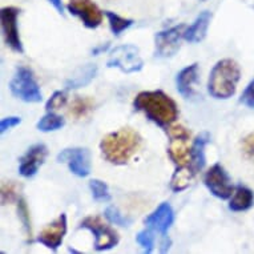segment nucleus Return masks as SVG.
<instances>
[{"mask_svg":"<svg viewBox=\"0 0 254 254\" xmlns=\"http://www.w3.org/2000/svg\"><path fill=\"white\" fill-rule=\"evenodd\" d=\"M15 197H16V185L12 183L3 184V187H1V202H3V205L15 200Z\"/></svg>","mask_w":254,"mask_h":254,"instance_id":"obj_29","label":"nucleus"},{"mask_svg":"<svg viewBox=\"0 0 254 254\" xmlns=\"http://www.w3.org/2000/svg\"><path fill=\"white\" fill-rule=\"evenodd\" d=\"M105 218L111 222V224H115V225L119 226H129L130 225V220H128L127 217L123 214V213L113 205H109L108 208L105 209L104 212Z\"/></svg>","mask_w":254,"mask_h":254,"instance_id":"obj_26","label":"nucleus"},{"mask_svg":"<svg viewBox=\"0 0 254 254\" xmlns=\"http://www.w3.org/2000/svg\"><path fill=\"white\" fill-rule=\"evenodd\" d=\"M107 67L119 68L124 73H134V72L141 71L144 67V60L140 56L137 47L125 44V46H119L112 50L107 62Z\"/></svg>","mask_w":254,"mask_h":254,"instance_id":"obj_6","label":"nucleus"},{"mask_svg":"<svg viewBox=\"0 0 254 254\" xmlns=\"http://www.w3.org/2000/svg\"><path fill=\"white\" fill-rule=\"evenodd\" d=\"M253 192L246 187L238 185L229 202V209L233 212H245L253 205Z\"/></svg>","mask_w":254,"mask_h":254,"instance_id":"obj_20","label":"nucleus"},{"mask_svg":"<svg viewBox=\"0 0 254 254\" xmlns=\"http://www.w3.org/2000/svg\"><path fill=\"white\" fill-rule=\"evenodd\" d=\"M198 79V64L194 63L192 65H188L177 73L176 85L177 91L181 96L190 97L193 95V85Z\"/></svg>","mask_w":254,"mask_h":254,"instance_id":"obj_16","label":"nucleus"},{"mask_svg":"<svg viewBox=\"0 0 254 254\" xmlns=\"http://www.w3.org/2000/svg\"><path fill=\"white\" fill-rule=\"evenodd\" d=\"M67 103V93L63 91L55 92L54 95L50 97V100L47 101L46 108L47 111H52V109H60L64 107Z\"/></svg>","mask_w":254,"mask_h":254,"instance_id":"obj_28","label":"nucleus"},{"mask_svg":"<svg viewBox=\"0 0 254 254\" xmlns=\"http://www.w3.org/2000/svg\"><path fill=\"white\" fill-rule=\"evenodd\" d=\"M194 176H196V173L193 171H190L189 168H185V169H176L175 175H173L171 181L172 190H175V192H181L184 189H187V188L192 184Z\"/></svg>","mask_w":254,"mask_h":254,"instance_id":"obj_21","label":"nucleus"},{"mask_svg":"<svg viewBox=\"0 0 254 254\" xmlns=\"http://www.w3.org/2000/svg\"><path fill=\"white\" fill-rule=\"evenodd\" d=\"M141 144V136L136 130L132 128H121L103 137L100 150L107 161L115 165H124L137 153Z\"/></svg>","mask_w":254,"mask_h":254,"instance_id":"obj_2","label":"nucleus"},{"mask_svg":"<svg viewBox=\"0 0 254 254\" xmlns=\"http://www.w3.org/2000/svg\"><path fill=\"white\" fill-rule=\"evenodd\" d=\"M20 121H21L20 117H16V116L5 117V119H3L1 123H0V132H1V133H4V132H7L8 129H12V128H15L16 125L20 124Z\"/></svg>","mask_w":254,"mask_h":254,"instance_id":"obj_33","label":"nucleus"},{"mask_svg":"<svg viewBox=\"0 0 254 254\" xmlns=\"http://www.w3.org/2000/svg\"><path fill=\"white\" fill-rule=\"evenodd\" d=\"M136 241L142 249L145 250V253H152L153 252V246H154V236H153V230L148 229L141 230L140 233L136 236Z\"/></svg>","mask_w":254,"mask_h":254,"instance_id":"obj_27","label":"nucleus"},{"mask_svg":"<svg viewBox=\"0 0 254 254\" xmlns=\"http://www.w3.org/2000/svg\"><path fill=\"white\" fill-rule=\"evenodd\" d=\"M240 101H241L244 105H246L248 108L254 109V80H252L249 83V85L245 88V91L242 93Z\"/></svg>","mask_w":254,"mask_h":254,"instance_id":"obj_30","label":"nucleus"},{"mask_svg":"<svg viewBox=\"0 0 254 254\" xmlns=\"http://www.w3.org/2000/svg\"><path fill=\"white\" fill-rule=\"evenodd\" d=\"M168 134H169V148H168V154L176 165V169H185L190 168V146L188 144L190 134L187 128L183 125H173L168 128Z\"/></svg>","mask_w":254,"mask_h":254,"instance_id":"obj_4","label":"nucleus"},{"mask_svg":"<svg viewBox=\"0 0 254 254\" xmlns=\"http://www.w3.org/2000/svg\"><path fill=\"white\" fill-rule=\"evenodd\" d=\"M93 108V101L88 97H77L73 104H72L71 113L76 119H81V117L87 116L88 113L91 112Z\"/></svg>","mask_w":254,"mask_h":254,"instance_id":"obj_25","label":"nucleus"},{"mask_svg":"<svg viewBox=\"0 0 254 254\" xmlns=\"http://www.w3.org/2000/svg\"><path fill=\"white\" fill-rule=\"evenodd\" d=\"M185 25H176L167 31H161L154 36V56L167 59L172 58L180 50L181 38H184Z\"/></svg>","mask_w":254,"mask_h":254,"instance_id":"obj_8","label":"nucleus"},{"mask_svg":"<svg viewBox=\"0 0 254 254\" xmlns=\"http://www.w3.org/2000/svg\"><path fill=\"white\" fill-rule=\"evenodd\" d=\"M58 163H65L69 171L77 177H87L91 173V153L87 148H68L58 154Z\"/></svg>","mask_w":254,"mask_h":254,"instance_id":"obj_10","label":"nucleus"},{"mask_svg":"<svg viewBox=\"0 0 254 254\" xmlns=\"http://www.w3.org/2000/svg\"><path fill=\"white\" fill-rule=\"evenodd\" d=\"M210 141L208 132H201L190 146V168L194 173H198L205 167V146Z\"/></svg>","mask_w":254,"mask_h":254,"instance_id":"obj_18","label":"nucleus"},{"mask_svg":"<svg viewBox=\"0 0 254 254\" xmlns=\"http://www.w3.org/2000/svg\"><path fill=\"white\" fill-rule=\"evenodd\" d=\"M242 150L246 158H249L252 161H254V133H250L249 136H246L242 141Z\"/></svg>","mask_w":254,"mask_h":254,"instance_id":"obj_31","label":"nucleus"},{"mask_svg":"<svg viewBox=\"0 0 254 254\" xmlns=\"http://www.w3.org/2000/svg\"><path fill=\"white\" fill-rule=\"evenodd\" d=\"M212 15L208 11L201 12L192 25H189L184 31V39L189 43H200L204 40L208 32L209 24H210Z\"/></svg>","mask_w":254,"mask_h":254,"instance_id":"obj_17","label":"nucleus"},{"mask_svg":"<svg viewBox=\"0 0 254 254\" xmlns=\"http://www.w3.org/2000/svg\"><path fill=\"white\" fill-rule=\"evenodd\" d=\"M133 107L158 127H169L179 116L176 101L163 91L140 92L134 99Z\"/></svg>","mask_w":254,"mask_h":254,"instance_id":"obj_1","label":"nucleus"},{"mask_svg":"<svg viewBox=\"0 0 254 254\" xmlns=\"http://www.w3.org/2000/svg\"><path fill=\"white\" fill-rule=\"evenodd\" d=\"M241 79V69L232 59H224L216 63L208 80V92L214 99H229L236 93Z\"/></svg>","mask_w":254,"mask_h":254,"instance_id":"obj_3","label":"nucleus"},{"mask_svg":"<svg viewBox=\"0 0 254 254\" xmlns=\"http://www.w3.org/2000/svg\"><path fill=\"white\" fill-rule=\"evenodd\" d=\"M20 9L16 7H4L0 12L1 19V31L5 44L17 54H23V44H21L20 36H19V28H17V17H19Z\"/></svg>","mask_w":254,"mask_h":254,"instance_id":"obj_11","label":"nucleus"},{"mask_svg":"<svg viewBox=\"0 0 254 254\" xmlns=\"http://www.w3.org/2000/svg\"><path fill=\"white\" fill-rule=\"evenodd\" d=\"M89 188H91L92 196L96 201H101V202H105V201L111 200V194H109L108 185L101 181V180L93 179L89 181Z\"/></svg>","mask_w":254,"mask_h":254,"instance_id":"obj_24","label":"nucleus"},{"mask_svg":"<svg viewBox=\"0 0 254 254\" xmlns=\"http://www.w3.org/2000/svg\"><path fill=\"white\" fill-rule=\"evenodd\" d=\"M173 222H175V212L168 202L158 205L157 209L145 218L146 228L157 232L163 237H167L168 230L171 229Z\"/></svg>","mask_w":254,"mask_h":254,"instance_id":"obj_15","label":"nucleus"},{"mask_svg":"<svg viewBox=\"0 0 254 254\" xmlns=\"http://www.w3.org/2000/svg\"><path fill=\"white\" fill-rule=\"evenodd\" d=\"M67 9L79 17L87 28H97L103 23V12L92 0H69Z\"/></svg>","mask_w":254,"mask_h":254,"instance_id":"obj_12","label":"nucleus"},{"mask_svg":"<svg viewBox=\"0 0 254 254\" xmlns=\"http://www.w3.org/2000/svg\"><path fill=\"white\" fill-rule=\"evenodd\" d=\"M47 154V146L44 144H36L29 148L23 157L20 158V164H19V173L25 179H31L38 173L39 168L42 167L44 161H46Z\"/></svg>","mask_w":254,"mask_h":254,"instance_id":"obj_14","label":"nucleus"},{"mask_svg":"<svg viewBox=\"0 0 254 254\" xmlns=\"http://www.w3.org/2000/svg\"><path fill=\"white\" fill-rule=\"evenodd\" d=\"M108 46H104V47H99V48H96V50H93L92 52H93V55H97L99 52H101V51H105V48H107Z\"/></svg>","mask_w":254,"mask_h":254,"instance_id":"obj_35","label":"nucleus"},{"mask_svg":"<svg viewBox=\"0 0 254 254\" xmlns=\"http://www.w3.org/2000/svg\"><path fill=\"white\" fill-rule=\"evenodd\" d=\"M80 228L88 229L95 236V249L97 252L112 249L119 244V236L115 229L103 222L100 217L91 216L84 218L80 224Z\"/></svg>","mask_w":254,"mask_h":254,"instance_id":"obj_7","label":"nucleus"},{"mask_svg":"<svg viewBox=\"0 0 254 254\" xmlns=\"http://www.w3.org/2000/svg\"><path fill=\"white\" fill-rule=\"evenodd\" d=\"M105 16L108 17L109 27H111V31H112L115 36H119L120 34H123L125 29H128L130 25L133 24L132 19H125V17L120 16L117 13L111 12V11H105Z\"/></svg>","mask_w":254,"mask_h":254,"instance_id":"obj_22","label":"nucleus"},{"mask_svg":"<svg viewBox=\"0 0 254 254\" xmlns=\"http://www.w3.org/2000/svg\"><path fill=\"white\" fill-rule=\"evenodd\" d=\"M51 4L54 5L55 9L58 11L60 15H64V7H63V1L62 0H48Z\"/></svg>","mask_w":254,"mask_h":254,"instance_id":"obj_34","label":"nucleus"},{"mask_svg":"<svg viewBox=\"0 0 254 254\" xmlns=\"http://www.w3.org/2000/svg\"><path fill=\"white\" fill-rule=\"evenodd\" d=\"M9 91L12 93V96L25 103H40L43 100L40 87L29 68H17L9 83Z\"/></svg>","mask_w":254,"mask_h":254,"instance_id":"obj_5","label":"nucleus"},{"mask_svg":"<svg viewBox=\"0 0 254 254\" xmlns=\"http://www.w3.org/2000/svg\"><path fill=\"white\" fill-rule=\"evenodd\" d=\"M19 217L24 224V228L27 229V233L31 236V226H29V214H28V208L25 205L24 200H19Z\"/></svg>","mask_w":254,"mask_h":254,"instance_id":"obj_32","label":"nucleus"},{"mask_svg":"<svg viewBox=\"0 0 254 254\" xmlns=\"http://www.w3.org/2000/svg\"><path fill=\"white\" fill-rule=\"evenodd\" d=\"M205 187L213 196L221 200H228L234 193V187L229 175L220 164H214L205 175Z\"/></svg>","mask_w":254,"mask_h":254,"instance_id":"obj_9","label":"nucleus"},{"mask_svg":"<svg viewBox=\"0 0 254 254\" xmlns=\"http://www.w3.org/2000/svg\"><path fill=\"white\" fill-rule=\"evenodd\" d=\"M64 124H65V121H64L62 116L51 112L47 113L46 116H43L36 127L42 132H52V130L60 129L62 127H64Z\"/></svg>","mask_w":254,"mask_h":254,"instance_id":"obj_23","label":"nucleus"},{"mask_svg":"<svg viewBox=\"0 0 254 254\" xmlns=\"http://www.w3.org/2000/svg\"><path fill=\"white\" fill-rule=\"evenodd\" d=\"M67 233V216L62 213L60 216L40 232L38 241L51 250H58L62 245L63 238Z\"/></svg>","mask_w":254,"mask_h":254,"instance_id":"obj_13","label":"nucleus"},{"mask_svg":"<svg viewBox=\"0 0 254 254\" xmlns=\"http://www.w3.org/2000/svg\"><path fill=\"white\" fill-rule=\"evenodd\" d=\"M97 73V67L95 64H87L84 67L79 68L77 71L71 76L69 79L65 81V87L68 89H73V88H81L87 85L95 79Z\"/></svg>","mask_w":254,"mask_h":254,"instance_id":"obj_19","label":"nucleus"}]
</instances>
